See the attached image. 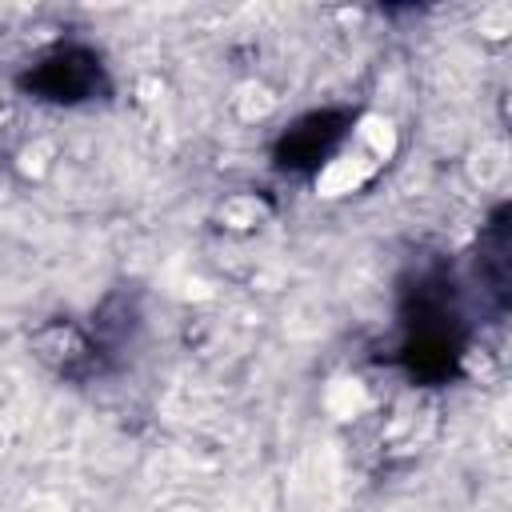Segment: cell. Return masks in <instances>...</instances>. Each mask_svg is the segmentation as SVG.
<instances>
[{"instance_id":"6da1fadb","label":"cell","mask_w":512,"mask_h":512,"mask_svg":"<svg viewBox=\"0 0 512 512\" xmlns=\"http://www.w3.org/2000/svg\"><path fill=\"white\" fill-rule=\"evenodd\" d=\"M380 168L360 152V148H344L336 152L332 160H324V168L316 172V196L324 200H340V196H352L360 192Z\"/></svg>"},{"instance_id":"277c9868","label":"cell","mask_w":512,"mask_h":512,"mask_svg":"<svg viewBox=\"0 0 512 512\" xmlns=\"http://www.w3.org/2000/svg\"><path fill=\"white\" fill-rule=\"evenodd\" d=\"M480 28H488L484 36H504L512 28V8L508 4H492L484 16H480Z\"/></svg>"},{"instance_id":"3957f363","label":"cell","mask_w":512,"mask_h":512,"mask_svg":"<svg viewBox=\"0 0 512 512\" xmlns=\"http://www.w3.org/2000/svg\"><path fill=\"white\" fill-rule=\"evenodd\" d=\"M324 404H328L332 416L348 420V416H356V412L368 404V392H364L360 380H340V384H332V392L324 396Z\"/></svg>"},{"instance_id":"7a4b0ae2","label":"cell","mask_w":512,"mask_h":512,"mask_svg":"<svg viewBox=\"0 0 512 512\" xmlns=\"http://www.w3.org/2000/svg\"><path fill=\"white\" fill-rule=\"evenodd\" d=\"M356 148H360L376 168H384V164L396 156V148H400V132H396V124H392L388 116L364 112V116L356 120Z\"/></svg>"}]
</instances>
